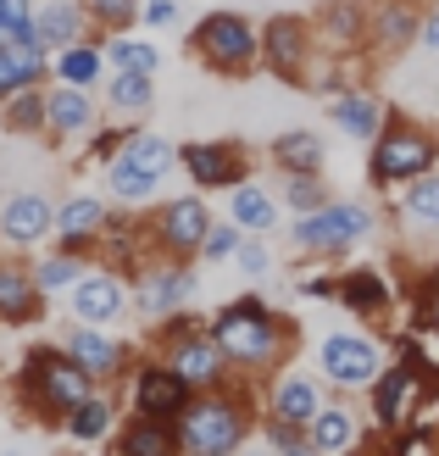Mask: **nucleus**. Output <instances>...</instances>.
I'll return each instance as SVG.
<instances>
[{"mask_svg":"<svg viewBox=\"0 0 439 456\" xmlns=\"http://www.w3.org/2000/svg\"><path fill=\"white\" fill-rule=\"evenodd\" d=\"M411 395H418V368H389L378 384H373V406H378V423H389L395 428L401 418H406V406H411Z\"/></svg>","mask_w":439,"mask_h":456,"instance_id":"nucleus-25","label":"nucleus"},{"mask_svg":"<svg viewBox=\"0 0 439 456\" xmlns=\"http://www.w3.org/2000/svg\"><path fill=\"white\" fill-rule=\"evenodd\" d=\"M178 151L161 140V134H123V145L106 156V184L118 200H128V207H145V200L161 190V178L173 173Z\"/></svg>","mask_w":439,"mask_h":456,"instance_id":"nucleus-1","label":"nucleus"},{"mask_svg":"<svg viewBox=\"0 0 439 456\" xmlns=\"http://www.w3.org/2000/svg\"><path fill=\"white\" fill-rule=\"evenodd\" d=\"M56 228H61L67 245H84L89 234H101V228H106V207H101L95 195H73V200H61V207H56Z\"/></svg>","mask_w":439,"mask_h":456,"instance_id":"nucleus-27","label":"nucleus"},{"mask_svg":"<svg viewBox=\"0 0 439 456\" xmlns=\"http://www.w3.org/2000/svg\"><path fill=\"white\" fill-rule=\"evenodd\" d=\"M195 56L212 67V73H245L250 61H256V28H250V22L240 17V12H212L195 28Z\"/></svg>","mask_w":439,"mask_h":456,"instance_id":"nucleus-6","label":"nucleus"},{"mask_svg":"<svg viewBox=\"0 0 439 456\" xmlns=\"http://www.w3.org/2000/svg\"><path fill=\"white\" fill-rule=\"evenodd\" d=\"M150 101H156L150 73H118V78H111V106H123V111H145Z\"/></svg>","mask_w":439,"mask_h":456,"instance_id":"nucleus-37","label":"nucleus"},{"mask_svg":"<svg viewBox=\"0 0 439 456\" xmlns=\"http://www.w3.org/2000/svg\"><path fill=\"white\" fill-rule=\"evenodd\" d=\"M67 435H73L78 445H101V440L111 435V401H106V395L78 401L73 412H67Z\"/></svg>","mask_w":439,"mask_h":456,"instance_id":"nucleus-30","label":"nucleus"},{"mask_svg":"<svg viewBox=\"0 0 439 456\" xmlns=\"http://www.w3.org/2000/svg\"><path fill=\"white\" fill-rule=\"evenodd\" d=\"M234 262L250 273V279H267V273H272V250H267V245H240Z\"/></svg>","mask_w":439,"mask_h":456,"instance_id":"nucleus-43","label":"nucleus"},{"mask_svg":"<svg viewBox=\"0 0 439 456\" xmlns=\"http://www.w3.org/2000/svg\"><path fill=\"white\" fill-rule=\"evenodd\" d=\"M428 323H434V334H439V289L428 295Z\"/></svg>","mask_w":439,"mask_h":456,"instance_id":"nucleus-48","label":"nucleus"},{"mask_svg":"<svg viewBox=\"0 0 439 456\" xmlns=\"http://www.w3.org/2000/svg\"><path fill=\"white\" fill-rule=\"evenodd\" d=\"M195 295V273L190 267H156V273H140V289H134V301H140V312L145 317H167V312H178L183 301Z\"/></svg>","mask_w":439,"mask_h":456,"instance_id":"nucleus-13","label":"nucleus"},{"mask_svg":"<svg viewBox=\"0 0 439 456\" xmlns=\"http://www.w3.org/2000/svg\"><path fill=\"white\" fill-rule=\"evenodd\" d=\"M145 22H156V28L161 22H178V6L173 0H145Z\"/></svg>","mask_w":439,"mask_h":456,"instance_id":"nucleus-44","label":"nucleus"},{"mask_svg":"<svg viewBox=\"0 0 439 456\" xmlns=\"http://www.w3.org/2000/svg\"><path fill=\"white\" fill-rule=\"evenodd\" d=\"M212 339L223 346V356L234 362V368H267V362H279V351H284V323L262 301H234V306L217 312Z\"/></svg>","mask_w":439,"mask_h":456,"instance_id":"nucleus-2","label":"nucleus"},{"mask_svg":"<svg viewBox=\"0 0 439 456\" xmlns=\"http://www.w3.org/2000/svg\"><path fill=\"white\" fill-rule=\"evenodd\" d=\"M234 456H272V445H267V440H262V445H240Z\"/></svg>","mask_w":439,"mask_h":456,"instance_id":"nucleus-47","label":"nucleus"},{"mask_svg":"<svg viewBox=\"0 0 439 456\" xmlns=\"http://www.w3.org/2000/svg\"><path fill=\"white\" fill-rule=\"evenodd\" d=\"M101 67H106V56L95 51V45H67V51H56V78L61 84H78V89H89L101 78Z\"/></svg>","mask_w":439,"mask_h":456,"instance_id":"nucleus-32","label":"nucleus"},{"mask_svg":"<svg viewBox=\"0 0 439 456\" xmlns=\"http://www.w3.org/2000/svg\"><path fill=\"white\" fill-rule=\"evenodd\" d=\"M190 406V384L173 368H140L134 379V418H178Z\"/></svg>","mask_w":439,"mask_h":456,"instance_id":"nucleus-11","label":"nucleus"},{"mask_svg":"<svg viewBox=\"0 0 439 456\" xmlns=\"http://www.w3.org/2000/svg\"><path fill=\"white\" fill-rule=\"evenodd\" d=\"M334 128L345 134V140H378L384 134V106H378V95H345V101H334Z\"/></svg>","mask_w":439,"mask_h":456,"instance_id":"nucleus-24","label":"nucleus"},{"mask_svg":"<svg viewBox=\"0 0 439 456\" xmlns=\"http://www.w3.org/2000/svg\"><path fill=\"white\" fill-rule=\"evenodd\" d=\"M423 45L439 56V12H434V17H423Z\"/></svg>","mask_w":439,"mask_h":456,"instance_id":"nucleus-45","label":"nucleus"},{"mask_svg":"<svg viewBox=\"0 0 439 456\" xmlns=\"http://www.w3.org/2000/svg\"><path fill=\"white\" fill-rule=\"evenodd\" d=\"M84 12L101 22V28H128L134 12H140V0H84Z\"/></svg>","mask_w":439,"mask_h":456,"instance_id":"nucleus-41","label":"nucleus"},{"mask_svg":"<svg viewBox=\"0 0 439 456\" xmlns=\"http://www.w3.org/2000/svg\"><path fill=\"white\" fill-rule=\"evenodd\" d=\"M339 289H345V306H351V312H367V317H373V312L389 306V289H384L378 273H351Z\"/></svg>","mask_w":439,"mask_h":456,"instance_id":"nucleus-35","label":"nucleus"},{"mask_svg":"<svg viewBox=\"0 0 439 456\" xmlns=\"http://www.w3.org/2000/svg\"><path fill=\"white\" fill-rule=\"evenodd\" d=\"M167 368L190 384V390H206V384H217L223 379V368H228V356H223V346L212 334H173V362Z\"/></svg>","mask_w":439,"mask_h":456,"instance_id":"nucleus-10","label":"nucleus"},{"mask_svg":"<svg viewBox=\"0 0 439 456\" xmlns=\"http://www.w3.org/2000/svg\"><path fill=\"white\" fill-rule=\"evenodd\" d=\"M128 301H123V284L111 273H84L73 284V317L78 323H111Z\"/></svg>","mask_w":439,"mask_h":456,"instance_id":"nucleus-17","label":"nucleus"},{"mask_svg":"<svg viewBox=\"0 0 439 456\" xmlns=\"http://www.w3.org/2000/svg\"><path fill=\"white\" fill-rule=\"evenodd\" d=\"M34 39V6L28 0H0V45Z\"/></svg>","mask_w":439,"mask_h":456,"instance_id":"nucleus-39","label":"nucleus"},{"mask_svg":"<svg viewBox=\"0 0 439 456\" xmlns=\"http://www.w3.org/2000/svg\"><path fill=\"white\" fill-rule=\"evenodd\" d=\"M240 223L234 217H228V223H217V228H206V240H200V256L206 262H234L240 256Z\"/></svg>","mask_w":439,"mask_h":456,"instance_id":"nucleus-38","label":"nucleus"},{"mask_svg":"<svg viewBox=\"0 0 439 456\" xmlns=\"http://www.w3.org/2000/svg\"><path fill=\"white\" fill-rule=\"evenodd\" d=\"M0 456H34V451H22V445H12V451H0Z\"/></svg>","mask_w":439,"mask_h":456,"instance_id":"nucleus-49","label":"nucleus"},{"mask_svg":"<svg viewBox=\"0 0 439 456\" xmlns=\"http://www.w3.org/2000/svg\"><path fill=\"white\" fill-rule=\"evenodd\" d=\"M373 28H378V45H384V51H401V45L423 39V22H418V12H411V6H401V0H389V6L373 17Z\"/></svg>","mask_w":439,"mask_h":456,"instance_id":"nucleus-31","label":"nucleus"},{"mask_svg":"<svg viewBox=\"0 0 439 456\" xmlns=\"http://www.w3.org/2000/svg\"><path fill=\"white\" fill-rule=\"evenodd\" d=\"M178 451L183 440H178L173 418H134L118 440V456H178Z\"/></svg>","mask_w":439,"mask_h":456,"instance_id":"nucleus-21","label":"nucleus"},{"mask_svg":"<svg viewBox=\"0 0 439 456\" xmlns=\"http://www.w3.org/2000/svg\"><path fill=\"white\" fill-rule=\"evenodd\" d=\"M6 128H12V134H34V128H45V89H39V84L6 95Z\"/></svg>","mask_w":439,"mask_h":456,"instance_id":"nucleus-33","label":"nucleus"},{"mask_svg":"<svg viewBox=\"0 0 439 456\" xmlns=\"http://www.w3.org/2000/svg\"><path fill=\"white\" fill-rule=\"evenodd\" d=\"M84 279V267L73 262V256H51V262H39V273H34V284L51 295V289H67V284H78Z\"/></svg>","mask_w":439,"mask_h":456,"instance_id":"nucleus-40","label":"nucleus"},{"mask_svg":"<svg viewBox=\"0 0 439 456\" xmlns=\"http://www.w3.org/2000/svg\"><path fill=\"white\" fill-rule=\"evenodd\" d=\"M34 34H39L45 51H67L84 34V12L73 0H45V6H34Z\"/></svg>","mask_w":439,"mask_h":456,"instance_id":"nucleus-22","label":"nucleus"},{"mask_svg":"<svg viewBox=\"0 0 439 456\" xmlns=\"http://www.w3.org/2000/svg\"><path fill=\"white\" fill-rule=\"evenodd\" d=\"M178 440L190 456H234L245 445V406L228 395H200L178 412Z\"/></svg>","mask_w":439,"mask_h":456,"instance_id":"nucleus-3","label":"nucleus"},{"mask_svg":"<svg viewBox=\"0 0 439 456\" xmlns=\"http://www.w3.org/2000/svg\"><path fill=\"white\" fill-rule=\"evenodd\" d=\"M51 223H56V207L45 200L39 190H17L6 200V212H0V240H12V245H34L51 234Z\"/></svg>","mask_w":439,"mask_h":456,"instance_id":"nucleus-12","label":"nucleus"},{"mask_svg":"<svg viewBox=\"0 0 439 456\" xmlns=\"http://www.w3.org/2000/svg\"><path fill=\"white\" fill-rule=\"evenodd\" d=\"M45 128L61 134V140H78V134L95 128V101H89L78 84H56V89H45Z\"/></svg>","mask_w":439,"mask_h":456,"instance_id":"nucleus-16","label":"nucleus"},{"mask_svg":"<svg viewBox=\"0 0 439 456\" xmlns=\"http://www.w3.org/2000/svg\"><path fill=\"white\" fill-rule=\"evenodd\" d=\"M317 406H322V384L312 373H289V379L272 384V418H279V423L306 428L317 418Z\"/></svg>","mask_w":439,"mask_h":456,"instance_id":"nucleus-19","label":"nucleus"},{"mask_svg":"<svg viewBox=\"0 0 439 456\" xmlns=\"http://www.w3.org/2000/svg\"><path fill=\"white\" fill-rule=\"evenodd\" d=\"M401 234H411V240H439V173H423V178H411V184H406Z\"/></svg>","mask_w":439,"mask_h":456,"instance_id":"nucleus-18","label":"nucleus"},{"mask_svg":"<svg viewBox=\"0 0 439 456\" xmlns=\"http://www.w3.org/2000/svg\"><path fill=\"white\" fill-rule=\"evenodd\" d=\"M206 228H212V217H206V200L190 195V200H173V207H161V217H156V240H161V250H200Z\"/></svg>","mask_w":439,"mask_h":456,"instance_id":"nucleus-15","label":"nucleus"},{"mask_svg":"<svg viewBox=\"0 0 439 456\" xmlns=\"http://www.w3.org/2000/svg\"><path fill=\"white\" fill-rule=\"evenodd\" d=\"M22 395H34L39 412L56 418V412H73L78 401L95 395V373L78 368V362L61 356V351H34L28 368H22Z\"/></svg>","mask_w":439,"mask_h":456,"instance_id":"nucleus-4","label":"nucleus"},{"mask_svg":"<svg viewBox=\"0 0 439 456\" xmlns=\"http://www.w3.org/2000/svg\"><path fill=\"white\" fill-rule=\"evenodd\" d=\"M356 435H362V428H356V412H351V406H317V418L306 423V440H312L322 456H345V451L356 445Z\"/></svg>","mask_w":439,"mask_h":456,"instance_id":"nucleus-23","label":"nucleus"},{"mask_svg":"<svg viewBox=\"0 0 439 456\" xmlns=\"http://www.w3.org/2000/svg\"><path fill=\"white\" fill-rule=\"evenodd\" d=\"M183 167L200 190H234L245 184V156L228 140H206V145H183Z\"/></svg>","mask_w":439,"mask_h":456,"instance_id":"nucleus-9","label":"nucleus"},{"mask_svg":"<svg viewBox=\"0 0 439 456\" xmlns=\"http://www.w3.org/2000/svg\"><path fill=\"white\" fill-rule=\"evenodd\" d=\"M106 61L118 67V73H156V67H161V56L150 51L145 39H111V51H106Z\"/></svg>","mask_w":439,"mask_h":456,"instance_id":"nucleus-36","label":"nucleus"},{"mask_svg":"<svg viewBox=\"0 0 439 456\" xmlns=\"http://www.w3.org/2000/svg\"><path fill=\"white\" fill-rule=\"evenodd\" d=\"M317 362H322V373H329L334 384H345V390H362V384L378 379V346L367 334H345V329L322 334Z\"/></svg>","mask_w":439,"mask_h":456,"instance_id":"nucleus-8","label":"nucleus"},{"mask_svg":"<svg viewBox=\"0 0 439 456\" xmlns=\"http://www.w3.org/2000/svg\"><path fill=\"white\" fill-rule=\"evenodd\" d=\"M434 162H439V140L423 123H406V118L384 123L378 145H373V178L378 184H411V178L434 173Z\"/></svg>","mask_w":439,"mask_h":456,"instance_id":"nucleus-5","label":"nucleus"},{"mask_svg":"<svg viewBox=\"0 0 439 456\" xmlns=\"http://www.w3.org/2000/svg\"><path fill=\"white\" fill-rule=\"evenodd\" d=\"M262 51H267V67H272L279 78H300L306 51H312V28H306L300 17H279V22H267Z\"/></svg>","mask_w":439,"mask_h":456,"instance_id":"nucleus-14","label":"nucleus"},{"mask_svg":"<svg viewBox=\"0 0 439 456\" xmlns=\"http://www.w3.org/2000/svg\"><path fill=\"white\" fill-rule=\"evenodd\" d=\"M228 217H234L240 228H256V234H267V228L279 223V200H272L262 184H234V195H228Z\"/></svg>","mask_w":439,"mask_h":456,"instance_id":"nucleus-29","label":"nucleus"},{"mask_svg":"<svg viewBox=\"0 0 439 456\" xmlns=\"http://www.w3.org/2000/svg\"><path fill=\"white\" fill-rule=\"evenodd\" d=\"M289 200H295L300 212L329 207V200H322V178H317V173H289Z\"/></svg>","mask_w":439,"mask_h":456,"instance_id":"nucleus-42","label":"nucleus"},{"mask_svg":"<svg viewBox=\"0 0 439 456\" xmlns=\"http://www.w3.org/2000/svg\"><path fill=\"white\" fill-rule=\"evenodd\" d=\"M373 234V212L356 207V200H334V207H317L295 223V245L300 250H322V256H334V250L356 245Z\"/></svg>","mask_w":439,"mask_h":456,"instance_id":"nucleus-7","label":"nucleus"},{"mask_svg":"<svg viewBox=\"0 0 439 456\" xmlns=\"http://www.w3.org/2000/svg\"><path fill=\"white\" fill-rule=\"evenodd\" d=\"M322 140L312 128H295V134H279L272 140V162H279L284 173H322Z\"/></svg>","mask_w":439,"mask_h":456,"instance_id":"nucleus-28","label":"nucleus"},{"mask_svg":"<svg viewBox=\"0 0 439 456\" xmlns=\"http://www.w3.org/2000/svg\"><path fill=\"white\" fill-rule=\"evenodd\" d=\"M67 356H73L78 368H89L95 379H106V373L123 368V346L106 334V323H84L73 339H67Z\"/></svg>","mask_w":439,"mask_h":456,"instance_id":"nucleus-20","label":"nucleus"},{"mask_svg":"<svg viewBox=\"0 0 439 456\" xmlns=\"http://www.w3.org/2000/svg\"><path fill=\"white\" fill-rule=\"evenodd\" d=\"M279 456H322L312 440H289V445H279Z\"/></svg>","mask_w":439,"mask_h":456,"instance_id":"nucleus-46","label":"nucleus"},{"mask_svg":"<svg viewBox=\"0 0 439 456\" xmlns=\"http://www.w3.org/2000/svg\"><path fill=\"white\" fill-rule=\"evenodd\" d=\"M317 22H322V34H329V39H339V45L362 39V28H367V17H362V6H356V0H329Z\"/></svg>","mask_w":439,"mask_h":456,"instance_id":"nucleus-34","label":"nucleus"},{"mask_svg":"<svg viewBox=\"0 0 439 456\" xmlns=\"http://www.w3.org/2000/svg\"><path fill=\"white\" fill-rule=\"evenodd\" d=\"M39 295H45V289H39L22 267L0 262V317H6V323H28V317L39 312Z\"/></svg>","mask_w":439,"mask_h":456,"instance_id":"nucleus-26","label":"nucleus"}]
</instances>
